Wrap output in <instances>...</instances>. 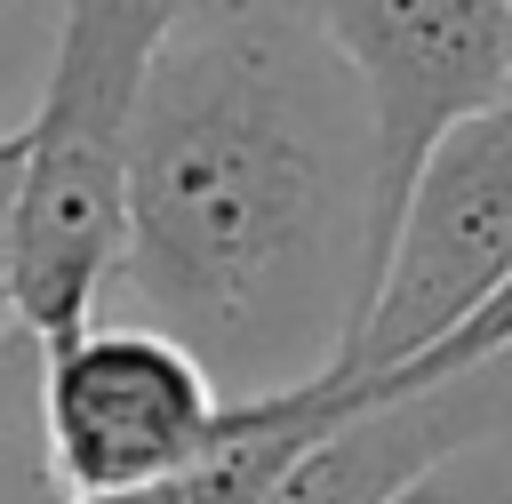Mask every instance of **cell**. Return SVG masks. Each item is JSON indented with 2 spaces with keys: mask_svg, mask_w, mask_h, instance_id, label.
Listing matches in <instances>:
<instances>
[{
  "mask_svg": "<svg viewBox=\"0 0 512 504\" xmlns=\"http://www.w3.org/2000/svg\"><path fill=\"white\" fill-rule=\"evenodd\" d=\"M192 0H64L40 112L24 120V200L8 248V328L56 344L120 280L128 152L152 64Z\"/></svg>",
  "mask_w": 512,
  "mask_h": 504,
  "instance_id": "2",
  "label": "cell"
},
{
  "mask_svg": "<svg viewBox=\"0 0 512 504\" xmlns=\"http://www.w3.org/2000/svg\"><path fill=\"white\" fill-rule=\"evenodd\" d=\"M16 200H24V128H0V320H8V248H16Z\"/></svg>",
  "mask_w": 512,
  "mask_h": 504,
  "instance_id": "9",
  "label": "cell"
},
{
  "mask_svg": "<svg viewBox=\"0 0 512 504\" xmlns=\"http://www.w3.org/2000/svg\"><path fill=\"white\" fill-rule=\"evenodd\" d=\"M392 504H512V432H488L456 456H440L424 480H408Z\"/></svg>",
  "mask_w": 512,
  "mask_h": 504,
  "instance_id": "8",
  "label": "cell"
},
{
  "mask_svg": "<svg viewBox=\"0 0 512 504\" xmlns=\"http://www.w3.org/2000/svg\"><path fill=\"white\" fill-rule=\"evenodd\" d=\"M40 424L64 496L88 504L208 464L248 432V400H232L168 328L88 320L40 344Z\"/></svg>",
  "mask_w": 512,
  "mask_h": 504,
  "instance_id": "4",
  "label": "cell"
},
{
  "mask_svg": "<svg viewBox=\"0 0 512 504\" xmlns=\"http://www.w3.org/2000/svg\"><path fill=\"white\" fill-rule=\"evenodd\" d=\"M0 504H72L56 464H48V424H40V344L8 336L0 344Z\"/></svg>",
  "mask_w": 512,
  "mask_h": 504,
  "instance_id": "6",
  "label": "cell"
},
{
  "mask_svg": "<svg viewBox=\"0 0 512 504\" xmlns=\"http://www.w3.org/2000/svg\"><path fill=\"white\" fill-rule=\"evenodd\" d=\"M352 72L376 136L368 296L432 144L512 96V0H296Z\"/></svg>",
  "mask_w": 512,
  "mask_h": 504,
  "instance_id": "5",
  "label": "cell"
},
{
  "mask_svg": "<svg viewBox=\"0 0 512 504\" xmlns=\"http://www.w3.org/2000/svg\"><path fill=\"white\" fill-rule=\"evenodd\" d=\"M8 8H16V0H0V16H8Z\"/></svg>",
  "mask_w": 512,
  "mask_h": 504,
  "instance_id": "11",
  "label": "cell"
},
{
  "mask_svg": "<svg viewBox=\"0 0 512 504\" xmlns=\"http://www.w3.org/2000/svg\"><path fill=\"white\" fill-rule=\"evenodd\" d=\"M512 352V280L440 344V352H424L416 368H400V376H384V384H368V392H352V408H368V400H408V392H432V384H448V376H472V368H488V360H504Z\"/></svg>",
  "mask_w": 512,
  "mask_h": 504,
  "instance_id": "7",
  "label": "cell"
},
{
  "mask_svg": "<svg viewBox=\"0 0 512 504\" xmlns=\"http://www.w3.org/2000/svg\"><path fill=\"white\" fill-rule=\"evenodd\" d=\"M504 280H512V96L456 120L432 144V160L408 192V216L384 248L376 296H368L344 360L328 368V384L352 400V392L416 368Z\"/></svg>",
  "mask_w": 512,
  "mask_h": 504,
  "instance_id": "3",
  "label": "cell"
},
{
  "mask_svg": "<svg viewBox=\"0 0 512 504\" xmlns=\"http://www.w3.org/2000/svg\"><path fill=\"white\" fill-rule=\"evenodd\" d=\"M8 336H16V328H8V320H0V344H8Z\"/></svg>",
  "mask_w": 512,
  "mask_h": 504,
  "instance_id": "10",
  "label": "cell"
},
{
  "mask_svg": "<svg viewBox=\"0 0 512 504\" xmlns=\"http://www.w3.org/2000/svg\"><path fill=\"white\" fill-rule=\"evenodd\" d=\"M376 136L304 8L216 0L168 32L136 152L120 280L232 400L328 384L368 312Z\"/></svg>",
  "mask_w": 512,
  "mask_h": 504,
  "instance_id": "1",
  "label": "cell"
}]
</instances>
